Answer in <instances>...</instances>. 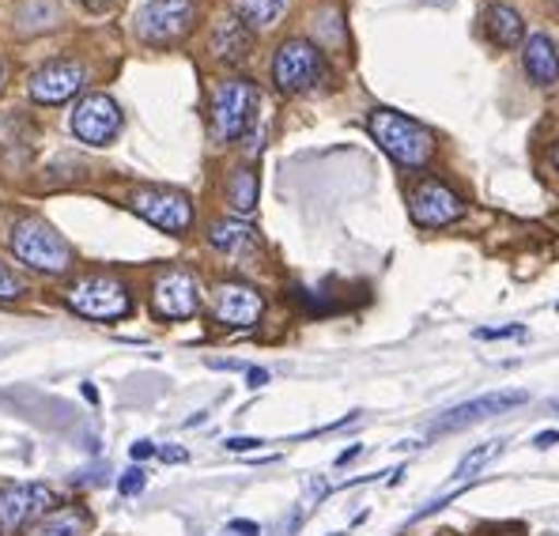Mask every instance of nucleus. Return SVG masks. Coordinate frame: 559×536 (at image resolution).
Instances as JSON below:
<instances>
[{"label":"nucleus","mask_w":559,"mask_h":536,"mask_svg":"<svg viewBox=\"0 0 559 536\" xmlns=\"http://www.w3.org/2000/svg\"><path fill=\"white\" fill-rule=\"evenodd\" d=\"M144 484H147V473H144V468H129V473H121L118 491L126 495V499H133V495L144 491Z\"/></svg>","instance_id":"obj_23"},{"label":"nucleus","mask_w":559,"mask_h":536,"mask_svg":"<svg viewBox=\"0 0 559 536\" xmlns=\"http://www.w3.org/2000/svg\"><path fill=\"white\" fill-rule=\"evenodd\" d=\"M197 0H140L136 8V35L140 43L167 46L178 43L193 27Z\"/></svg>","instance_id":"obj_7"},{"label":"nucleus","mask_w":559,"mask_h":536,"mask_svg":"<svg viewBox=\"0 0 559 536\" xmlns=\"http://www.w3.org/2000/svg\"><path fill=\"white\" fill-rule=\"evenodd\" d=\"M530 401V393L522 390H511V393H488V397H476V401H465L457 408L442 412L439 419L431 424V434H450V431H462V427H473V424H484L491 416H503V412L518 408V404Z\"/></svg>","instance_id":"obj_13"},{"label":"nucleus","mask_w":559,"mask_h":536,"mask_svg":"<svg viewBox=\"0 0 559 536\" xmlns=\"http://www.w3.org/2000/svg\"><path fill=\"white\" fill-rule=\"evenodd\" d=\"M57 495L46 484H8L0 488V533H15L31 522V517L49 514Z\"/></svg>","instance_id":"obj_11"},{"label":"nucleus","mask_w":559,"mask_h":536,"mask_svg":"<svg viewBox=\"0 0 559 536\" xmlns=\"http://www.w3.org/2000/svg\"><path fill=\"white\" fill-rule=\"evenodd\" d=\"M0 84H4V61H0Z\"/></svg>","instance_id":"obj_36"},{"label":"nucleus","mask_w":559,"mask_h":536,"mask_svg":"<svg viewBox=\"0 0 559 536\" xmlns=\"http://www.w3.org/2000/svg\"><path fill=\"white\" fill-rule=\"evenodd\" d=\"M246 378H250V385H253V390H258V385H265V382H269V370L250 367V370H246Z\"/></svg>","instance_id":"obj_32"},{"label":"nucleus","mask_w":559,"mask_h":536,"mask_svg":"<svg viewBox=\"0 0 559 536\" xmlns=\"http://www.w3.org/2000/svg\"><path fill=\"white\" fill-rule=\"evenodd\" d=\"M129 453H133V461H144V457H155V453H159V446H155V442H147V439H140V442H133V446H129Z\"/></svg>","instance_id":"obj_28"},{"label":"nucleus","mask_w":559,"mask_h":536,"mask_svg":"<svg viewBox=\"0 0 559 536\" xmlns=\"http://www.w3.org/2000/svg\"><path fill=\"white\" fill-rule=\"evenodd\" d=\"M209 242L212 250L227 253V258H242V253L258 250V230L242 224V219H216L209 227Z\"/></svg>","instance_id":"obj_16"},{"label":"nucleus","mask_w":559,"mask_h":536,"mask_svg":"<svg viewBox=\"0 0 559 536\" xmlns=\"http://www.w3.org/2000/svg\"><path fill=\"white\" fill-rule=\"evenodd\" d=\"M507 336H525L522 325H507V329H476V341H507Z\"/></svg>","instance_id":"obj_25"},{"label":"nucleus","mask_w":559,"mask_h":536,"mask_svg":"<svg viewBox=\"0 0 559 536\" xmlns=\"http://www.w3.org/2000/svg\"><path fill=\"white\" fill-rule=\"evenodd\" d=\"M152 310L163 321H186L201 310V287L189 269H163L152 284Z\"/></svg>","instance_id":"obj_9"},{"label":"nucleus","mask_w":559,"mask_h":536,"mask_svg":"<svg viewBox=\"0 0 559 536\" xmlns=\"http://www.w3.org/2000/svg\"><path fill=\"white\" fill-rule=\"evenodd\" d=\"M552 163H556V170H559V140H556V147H552Z\"/></svg>","instance_id":"obj_35"},{"label":"nucleus","mask_w":559,"mask_h":536,"mask_svg":"<svg viewBox=\"0 0 559 536\" xmlns=\"http://www.w3.org/2000/svg\"><path fill=\"white\" fill-rule=\"evenodd\" d=\"M129 209L140 219H147L152 227L167 230V235H186L193 227V201L182 189H167V186H140L129 193Z\"/></svg>","instance_id":"obj_6"},{"label":"nucleus","mask_w":559,"mask_h":536,"mask_svg":"<svg viewBox=\"0 0 559 536\" xmlns=\"http://www.w3.org/2000/svg\"><path fill=\"white\" fill-rule=\"evenodd\" d=\"M329 80L325 53L307 38H284L273 57V84L284 95H307Z\"/></svg>","instance_id":"obj_3"},{"label":"nucleus","mask_w":559,"mask_h":536,"mask_svg":"<svg viewBox=\"0 0 559 536\" xmlns=\"http://www.w3.org/2000/svg\"><path fill=\"white\" fill-rule=\"evenodd\" d=\"M231 4L246 27H273L280 15H284L287 0H231Z\"/></svg>","instance_id":"obj_21"},{"label":"nucleus","mask_w":559,"mask_h":536,"mask_svg":"<svg viewBox=\"0 0 559 536\" xmlns=\"http://www.w3.org/2000/svg\"><path fill=\"white\" fill-rule=\"evenodd\" d=\"M114 4H118V0H84V8H87V12H95V15L110 12Z\"/></svg>","instance_id":"obj_31"},{"label":"nucleus","mask_w":559,"mask_h":536,"mask_svg":"<svg viewBox=\"0 0 559 536\" xmlns=\"http://www.w3.org/2000/svg\"><path fill=\"white\" fill-rule=\"evenodd\" d=\"M556 4H559V0H556Z\"/></svg>","instance_id":"obj_39"},{"label":"nucleus","mask_w":559,"mask_h":536,"mask_svg":"<svg viewBox=\"0 0 559 536\" xmlns=\"http://www.w3.org/2000/svg\"><path fill=\"white\" fill-rule=\"evenodd\" d=\"M227 533H238V536H261V529L253 522H242V517H235L231 525H227Z\"/></svg>","instance_id":"obj_29"},{"label":"nucleus","mask_w":559,"mask_h":536,"mask_svg":"<svg viewBox=\"0 0 559 536\" xmlns=\"http://www.w3.org/2000/svg\"><path fill=\"white\" fill-rule=\"evenodd\" d=\"M250 46H253V35L238 15L224 20L216 31H212V53H216L219 61H231V64L246 61V57H250Z\"/></svg>","instance_id":"obj_17"},{"label":"nucleus","mask_w":559,"mask_h":536,"mask_svg":"<svg viewBox=\"0 0 559 536\" xmlns=\"http://www.w3.org/2000/svg\"><path fill=\"white\" fill-rule=\"evenodd\" d=\"M503 446H507V442H480V446H476L473 453H465V457L457 461L454 476H457V480H468V476H473L476 468H484L491 457H496V453H503Z\"/></svg>","instance_id":"obj_22"},{"label":"nucleus","mask_w":559,"mask_h":536,"mask_svg":"<svg viewBox=\"0 0 559 536\" xmlns=\"http://www.w3.org/2000/svg\"><path fill=\"white\" fill-rule=\"evenodd\" d=\"M227 204H231L238 216H250L258 209V175L250 167H238L231 181H227Z\"/></svg>","instance_id":"obj_20"},{"label":"nucleus","mask_w":559,"mask_h":536,"mask_svg":"<svg viewBox=\"0 0 559 536\" xmlns=\"http://www.w3.org/2000/svg\"><path fill=\"white\" fill-rule=\"evenodd\" d=\"M159 457L167 461V465H186L189 453H186L182 446H159Z\"/></svg>","instance_id":"obj_26"},{"label":"nucleus","mask_w":559,"mask_h":536,"mask_svg":"<svg viewBox=\"0 0 559 536\" xmlns=\"http://www.w3.org/2000/svg\"><path fill=\"white\" fill-rule=\"evenodd\" d=\"M329 536H348V533H329Z\"/></svg>","instance_id":"obj_37"},{"label":"nucleus","mask_w":559,"mask_h":536,"mask_svg":"<svg viewBox=\"0 0 559 536\" xmlns=\"http://www.w3.org/2000/svg\"><path fill=\"white\" fill-rule=\"evenodd\" d=\"M72 133H76L84 144L92 147H106L114 136L121 133V110L110 95H87L76 103L72 110Z\"/></svg>","instance_id":"obj_10"},{"label":"nucleus","mask_w":559,"mask_h":536,"mask_svg":"<svg viewBox=\"0 0 559 536\" xmlns=\"http://www.w3.org/2000/svg\"><path fill=\"white\" fill-rule=\"evenodd\" d=\"M484 31H488V38L499 49H511L522 43L525 23L511 4H488V12H484Z\"/></svg>","instance_id":"obj_18"},{"label":"nucleus","mask_w":559,"mask_h":536,"mask_svg":"<svg viewBox=\"0 0 559 536\" xmlns=\"http://www.w3.org/2000/svg\"><path fill=\"white\" fill-rule=\"evenodd\" d=\"M12 253L23 261V265L49 272V276H61V272H69V265H72L69 242L38 216H27L12 227Z\"/></svg>","instance_id":"obj_5"},{"label":"nucleus","mask_w":559,"mask_h":536,"mask_svg":"<svg viewBox=\"0 0 559 536\" xmlns=\"http://www.w3.org/2000/svg\"><path fill=\"white\" fill-rule=\"evenodd\" d=\"M552 408H556V412H559V401H556V404H552Z\"/></svg>","instance_id":"obj_38"},{"label":"nucleus","mask_w":559,"mask_h":536,"mask_svg":"<svg viewBox=\"0 0 559 536\" xmlns=\"http://www.w3.org/2000/svg\"><path fill=\"white\" fill-rule=\"evenodd\" d=\"M20 295H23V279L0 265V299H20Z\"/></svg>","instance_id":"obj_24"},{"label":"nucleus","mask_w":559,"mask_h":536,"mask_svg":"<svg viewBox=\"0 0 559 536\" xmlns=\"http://www.w3.org/2000/svg\"><path fill=\"white\" fill-rule=\"evenodd\" d=\"M408 216H413L416 227L424 230H439V227H450L465 216V201L439 178H424L413 186L408 193Z\"/></svg>","instance_id":"obj_8"},{"label":"nucleus","mask_w":559,"mask_h":536,"mask_svg":"<svg viewBox=\"0 0 559 536\" xmlns=\"http://www.w3.org/2000/svg\"><path fill=\"white\" fill-rule=\"evenodd\" d=\"M80 87H84V64L76 61H49L43 69L31 72L27 80V95L43 106L69 103Z\"/></svg>","instance_id":"obj_14"},{"label":"nucleus","mask_w":559,"mask_h":536,"mask_svg":"<svg viewBox=\"0 0 559 536\" xmlns=\"http://www.w3.org/2000/svg\"><path fill=\"white\" fill-rule=\"evenodd\" d=\"M84 397H87V401H92V404H98V390H95V385H92V382H84Z\"/></svg>","instance_id":"obj_34"},{"label":"nucleus","mask_w":559,"mask_h":536,"mask_svg":"<svg viewBox=\"0 0 559 536\" xmlns=\"http://www.w3.org/2000/svg\"><path fill=\"white\" fill-rule=\"evenodd\" d=\"M64 302L80 318H92V321H118L133 310L129 287L118 276H110V272H87V276H80L76 284H69Z\"/></svg>","instance_id":"obj_4"},{"label":"nucleus","mask_w":559,"mask_h":536,"mask_svg":"<svg viewBox=\"0 0 559 536\" xmlns=\"http://www.w3.org/2000/svg\"><path fill=\"white\" fill-rule=\"evenodd\" d=\"M265 313V299L258 295V287L238 284V279H227L212 291V318L227 329H250L261 321Z\"/></svg>","instance_id":"obj_12"},{"label":"nucleus","mask_w":559,"mask_h":536,"mask_svg":"<svg viewBox=\"0 0 559 536\" xmlns=\"http://www.w3.org/2000/svg\"><path fill=\"white\" fill-rule=\"evenodd\" d=\"M522 69L537 87L559 84V49L548 35H530V43L522 46Z\"/></svg>","instance_id":"obj_15"},{"label":"nucleus","mask_w":559,"mask_h":536,"mask_svg":"<svg viewBox=\"0 0 559 536\" xmlns=\"http://www.w3.org/2000/svg\"><path fill=\"white\" fill-rule=\"evenodd\" d=\"M359 453H364V450H359V446L344 450V453H341V457H336V468H344V465H348V461H356V457H359Z\"/></svg>","instance_id":"obj_33"},{"label":"nucleus","mask_w":559,"mask_h":536,"mask_svg":"<svg viewBox=\"0 0 559 536\" xmlns=\"http://www.w3.org/2000/svg\"><path fill=\"white\" fill-rule=\"evenodd\" d=\"M87 525H92V517L84 514V510H53V514H46L43 522L31 529V536H84Z\"/></svg>","instance_id":"obj_19"},{"label":"nucleus","mask_w":559,"mask_h":536,"mask_svg":"<svg viewBox=\"0 0 559 536\" xmlns=\"http://www.w3.org/2000/svg\"><path fill=\"white\" fill-rule=\"evenodd\" d=\"M367 129H371L374 144L390 155L397 167L405 170H424L435 159V136L431 129H424L419 121L405 118V114L390 110V106H374L367 114Z\"/></svg>","instance_id":"obj_1"},{"label":"nucleus","mask_w":559,"mask_h":536,"mask_svg":"<svg viewBox=\"0 0 559 536\" xmlns=\"http://www.w3.org/2000/svg\"><path fill=\"white\" fill-rule=\"evenodd\" d=\"M533 446H537V450H552V446H559V431H540L537 439H533Z\"/></svg>","instance_id":"obj_30"},{"label":"nucleus","mask_w":559,"mask_h":536,"mask_svg":"<svg viewBox=\"0 0 559 536\" xmlns=\"http://www.w3.org/2000/svg\"><path fill=\"white\" fill-rule=\"evenodd\" d=\"M224 446H227V450H231V453H250V450L265 446V442H261V439H227V442H224Z\"/></svg>","instance_id":"obj_27"},{"label":"nucleus","mask_w":559,"mask_h":536,"mask_svg":"<svg viewBox=\"0 0 559 536\" xmlns=\"http://www.w3.org/2000/svg\"><path fill=\"white\" fill-rule=\"evenodd\" d=\"M258 106H261V95L246 76L219 80L216 91H212V103H209L212 136H216L219 144H231V140H238L246 129H250Z\"/></svg>","instance_id":"obj_2"}]
</instances>
